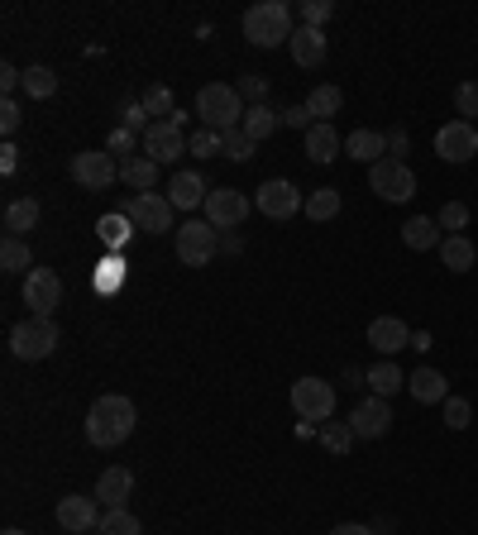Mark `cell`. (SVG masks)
I'll return each mask as SVG.
<instances>
[{"label":"cell","instance_id":"obj_51","mask_svg":"<svg viewBox=\"0 0 478 535\" xmlns=\"http://www.w3.org/2000/svg\"><path fill=\"white\" fill-rule=\"evenodd\" d=\"M412 149V139H407V129H392L388 134V158H402V153Z\"/></svg>","mask_w":478,"mask_h":535},{"label":"cell","instance_id":"obj_25","mask_svg":"<svg viewBox=\"0 0 478 535\" xmlns=\"http://www.w3.org/2000/svg\"><path fill=\"white\" fill-rule=\"evenodd\" d=\"M39 215H44V206L34 201V196H20V201H10L5 206V235H15V239H24L34 225H39Z\"/></svg>","mask_w":478,"mask_h":535},{"label":"cell","instance_id":"obj_21","mask_svg":"<svg viewBox=\"0 0 478 535\" xmlns=\"http://www.w3.org/2000/svg\"><path fill=\"white\" fill-rule=\"evenodd\" d=\"M369 344L378 349V354H397V349H407L412 344V330H407V321H397V316H378V321L369 325Z\"/></svg>","mask_w":478,"mask_h":535},{"label":"cell","instance_id":"obj_16","mask_svg":"<svg viewBox=\"0 0 478 535\" xmlns=\"http://www.w3.org/2000/svg\"><path fill=\"white\" fill-rule=\"evenodd\" d=\"M58 526H63L67 535L96 531V526H101V502H96V497H77V493H67L63 502H58Z\"/></svg>","mask_w":478,"mask_h":535},{"label":"cell","instance_id":"obj_11","mask_svg":"<svg viewBox=\"0 0 478 535\" xmlns=\"http://www.w3.org/2000/svg\"><path fill=\"white\" fill-rule=\"evenodd\" d=\"M144 153H149L153 163L163 168V163H177L182 153H192V134L173 120H153L149 134H144Z\"/></svg>","mask_w":478,"mask_h":535},{"label":"cell","instance_id":"obj_14","mask_svg":"<svg viewBox=\"0 0 478 535\" xmlns=\"http://www.w3.org/2000/svg\"><path fill=\"white\" fill-rule=\"evenodd\" d=\"M349 430H354V440H383V435L392 430L388 397H364L359 407L349 411Z\"/></svg>","mask_w":478,"mask_h":535},{"label":"cell","instance_id":"obj_46","mask_svg":"<svg viewBox=\"0 0 478 535\" xmlns=\"http://www.w3.org/2000/svg\"><path fill=\"white\" fill-rule=\"evenodd\" d=\"M120 125L130 129V134H149L153 120H149V110L139 106V101H130V106H125V120H120Z\"/></svg>","mask_w":478,"mask_h":535},{"label":"cell","instance_id":"obj_27","mask_svg":"<svg viewBox=\"0 0 478 535\" xmlns=\"http://www.w3.org/2000/svg\"><path fill=\"white\" fill-rule=\"evenodd\" d=\"M402 244H407V249H416V254L440 249V225H435L431 215H412V220L402 225Z\"/></svg>","mask_w":478,"mask_h":535},{"label":"cell","instance_id":"obj_6","mask_svg":"<svg viewBox=\"0 0 478 535\" xmlns=\"http://www.w3.org/2000/svg\"><path fill=\"white\" fill-rule=\"evenodd\" d=\"M292 411L311 421V426H326L330 416H335V383L326 378H297L292 383Z\"/></svg>","mask_w":478,"mask_h":535},{"label":"cell","instance_id":"obj_29","mask_svg":"<svg viewBox=\"0 0 478 535\" xmlns=\"http://www.w3.org/2000/svg\"><path fill=\"white\" fill-rule=\"evenodd\" d=\"M364 383L373 387V397H392V392H402V387H407V373L392 364V359H383V364H373L369 373H364Z\"/></svg>","mask_w":478,"mask_h":535},{"label":"cell","instance_id":"obj_5","mask_svg":"<svg viewBox=\"0 0 478 535\" xmlns=\"http://www.w3.org/2000/svg\"><path fill=\"white\" fill-rule=\"evenodd\" d=\"M67 177H72L82 192H106L110 182H120V163H115V153H106V149H82V153H72Z\"/></svg>","mask_w":478,"mask_h":535},{"label":"cell","instance_id":"obj_40","mask_svg":"<svg viewBox=\"0 0 478 535\" xmlns=\"http://www.w3.org/2000/svg\"><path fill=\"white\" fill-rule=\"evenodd\" d=\"M455 110L464 115V125H474L478 120V82L455 86Z\"/></svg>","mask_w":478,"mask_h":535},{"label":"cell","instance_id":"obj_32","mask_svg":"<svg viewBox=\"0 0 478 535\" xmlns=\"http://www.w3.org/2000/svg\"><path fill=\"white\" fill-rule=\"evenodd\" d=\"M0 268L5 273H34V254H29V244L15 235H5V244H0Z\"/></svg>","mask_w":478,"mask_h":535},{"label":"cell","instance_id":"obj_47","mask_svg":"<svg viewBox=\"0 0 478 535\" xmlns=\"http://www.w3.org/2000/svg\"><path fill=\"white\" fill-rule=\"evenodd\" d=\"M20 120H24V110H20V101L10 96V101H0V129H5V139L20 129Z\"/></svg>","mask_w":478,"mask_h":535},{"label":"cell","instance_id":"obj_8","mask_svg":"<svg viewBox=\"0 0 478 535\" xmlns=\"http://www.w3.org/2000/svg\"><path fill=\"white\" fill-rule=\"evenodd\" d=\"M369 192H378L383 201H392V206L412 201V196H416L412 163H402V158H383V163H373V168H369Z\"/></svg>","mask_w":478,"mask_h":535},{"label":"cell","instance_id":"obj_20","mask_svg":"<svg viewBox=\"0 0 478 535\" xmlns=\"http://www.w3.org/2000/svg\"><path fill=\"white\" fill-rule=\"evenodd\" d=\"M345 158H354V163H383L388 158V134H378V129H354V134H345Z\"/></svg>","mask_w":478,"mask_h":535},{"label":"cell","instance_id":"obj_28","mask_svg":"<svg viewBox=\"0 0 478 535\" xmlns=\"http://www.w3.org/2000/svg\"><path fill=\"white\" fill-rule=\"evenodd\" d=\"M244 134H249V139H254V144H263V139H268V134H278V129H283V110H273V106H249L244 110Z\"/></svg>","mask_w":478,"mask_h":535},{"label":"cell","instance_id":"obj_49","mask_svg":"<svg viewBox=\"0 0 478 535\" xmlns=\"http://www.w3.org/2000/svg\"><path fill=\"white\" fill-rule=\"evenodd\" d=\"M0 91H5V101H10L15 91H24V72L15 63H0Z\"/></svg>","mask_w":478,"mask_h":535},{"label":"cell","instance_id":"obj_43","mask_svg":"<svg viewBox=\"0 0 478 535\" xmlns=\"http://www.w3.org/2000/svg\"><path fill=\"white\" fill-rule=\"evenodd\" d=\"M120 282H125V263H120V258H101V273H96V287H101V292H115Z\"/></svg>","mask_w":478,"mask_h":535},{"label":"cell","instance_id":"obj_22","mask_svg":"<svg viewBox=\"0 0 478 535\" xmlns=\"http://www.w3.org/2000/svg\"><path fill=\"white\" fill-rule=\"evenodd\" d=\"M340 153H345V139H340V129L335 125H311L306 129V158H311V163L326 168V163H335Z\"/></svg>","mask_w":478,"mask_h":535},{"label":"cell","instance_id":"obj_33","mask_svg":"<svg viewBox=\"0 0 478 535\" xmlns=\"http://www.w3.org/2000/svg\"><path fill=\"white\" fill-rule=\"evenodd\" d=\"M340 206H345V196L335 192V187H316V192L306 196V215H311V220H335Z\"/></svg>","mask_w":478,"mask_h":535},{"label":"cell","instance_id":"obj_31","mask_svg":"<svg viewBox=\"0 0 478 535\" xmlns=\"http://www.w3.org/2000/svg\"><path fill=\"white\" fill-rule=\"evenodd\" d=\"M24 91H29V101H48V96L58 91V72L44 63L24 67Z\"/></svg>","mask_w":478,"mask_h":535},{"label":"cell","instance_id":"obj_24","mask_svg":"<svg viewBox=\"0 0 478 535\" xmlns=\"http://www.w3.org/2000/svg\"><path fill=\"white\" fill-rule=\"evenodd\" d=\"M340 106H345V91H340L335 82H321L311 96H306V110H311V120H316V125H335Z\"/></svg>","mask_w":478,"mask_h":535},{"label":"cell","instance_id":"obj_34","mask_svg":"<svg viewBox=\"0 0 478 535\" xmlns=\"http://www.w3.org/2000/svg\"><path fill=\"white\" fill-rule=\"evenodd\" d=\"M96 535H144V526H139V516H134L130 507H110V512L101 516Z\"/></svg>","mask_w":478,"mask_h":535},{"label":"cell","instance_id":"obj_37","mask_svg":"<svg viewBox=\"0 0 478 535\" xmlns=\"http://www.w3.org/2000/svg\"><path fill=\"white\" fill-rule=\"evenodd\" d=\"M130 230H134V225H130V215H125V211H120V215H101V220H96V235L106 239L110 249H120V244L130 239Z\"/></svg>","mask_w":478,"mask_h":535},{"label":"cell","instance_id":"obj_39","mask_svg":"<svg viewBox=\"0 0 478 535\" xmlns=\"http://www.w3.org/2000/svg\"><path fill=\"white\" fill-rule=\"evenodd\" d=\"M435 225H440V230H450V235H459V230L469 225V206H464V201H445L440 215H435Z\"/></svg>","mask_w":478,"mask_h":535},{"label":"cell","instance_id":"obj_1","mask_svg":"<svg viewBox=\"0 0 478 535\" xmlns=\"http://www.w3.org/2000/svg\"><path fill=\"white\" fill-rule=\"evenodd\" d=\"M134 402L130 397H120V392H106V397H96L87 411V440L96 450H115V445H125L134 435Z\"/></svg>","mask_w":478,"mask_h":535},{"label":"cell","instance_id":"obj_4","mask_svg":"<svg viewBox=\"0 0 478 535\" xmlns=\"http://www.w3.org/2000/svg\"><path fill=\"white\" fill-rule=\"evenodd\" d=\"M58 321H48V316H29L10 330V354L24 359V364H34V359H48L53 349H58Z\"/></svg>","mask_w":478,"mask_h":535},{"label":"cell","instance_id":"obj_36","mask_svg":"<svg viewBox=\"0 0 478 535\" xmlns=\"http://www.w3.org/2000/svg\"><path fill=\"white\" fill-rule=\"evenodd\" d=\"M321 445H326L335 459L354 450V430H349V421H326V426H321Z\"/></svg>","mask_w":478,"mask_h":535},{"label":"cell","instance_id":"obj_38","mask_svg":"<svg viewBox=\"0 0 478 535\" xmlns=\"http://www.w3.org/2000/svg\"><path fill=\"white\" fill-rule=\"evenodd\" d=\"M139 106L149 110V115H158V120H168V115H173V91H168V86L158 82V86H149V91H144V96H139Z\"/></svg>","mask_w":478,"mask_h":535},{"label":"cell","instance_id":"obj_18","mask_svg":"<svg viewBox=\"0 0 478 535\" xmlns=\"http://www.w3.org/2000/svg\"><path fill=\"white\" fill-rule=\"evenodd\" d=\"M292 63L297 67H321L326 63V29H311V24H297V34H292Z\"/></svg>","mask_w":478,"mask_h":535},{"label":"cell","instance_id":"obj_45","mask_svg":"<svg viewBox=\"0 0 478 535\" xmlns=\"http://www.w3.org/2000/svg\"><path fill=\"white\" fill-rule=\"evenodd\" d=\"M192 153H196V158H220V134H216V129H196V134H192Z\"/></svg>","mask_w":478,"mask_h":535},{"label":"cell","instance_id":"obj_3","mask_svg":"<svg viewBox=\"0 0 478 535\" xmlns=\"http://www.w3.org/2000/svg\"><path fill=\"white\" fill-rule=\"evenodd\" d=\"M244 96H239V86H225V82H211L196 91V120L206 129H216V134H225V129H239L244 125Z\"/></svg>","mask_w":478,"mask_h":535},{"label":"cell","instance_id":"obj_12","mask_svg":"<svg viewBox=\"0 0 478 535\" xmlns=\"http://www.w3.org/2000/svg\"><path fill=\"white\" fill-rule=\"evenodd\" d=\"M206 220L216 225V230H235V225H244L249 220V211H254V201L244 192H235V187H211V196H206Z\"/></svg>","mask_w":478,"mask_h":535},{"label":"cell","instance_id":"obj_30","mask_svg":"<svg viewBox=\"0 0 478 535\" xmlns=\"http://www.w3.org/2000/svg\"><path fill=\"white\" fill-rule=\"evenodd\" d=\"M474 244H469V239L464 235H445L440 239V263H445V268H450V273H469V268H474Z\"/></svg>","mask_w":478,"mask_h":535},{"label":"cell","instance_id":"obj_10","mask_svg":"<svg viewBox=\"0 0 478 535\" xmlns=\"http://www.w3.org/2000/svg\"><path fill=\"white\" fill-rule=\"evenodd\" d=\"M24 306H29V316H48L53 321V311L63 306V278L53 268L24 273Z\"/></svg>","mask_w":478,"mask_h":535},{"label":"cell","instance_id":"obj_15","mask_svg":"<svg viewBox=\"0 0 478 535\" xmlns=\"http://www.w3.org/2000/svg\"><path fill=\"white\" fill-rule=\"evenodd\" d=\"M474 153H478V125L450 120V125L435 134V158H440V163H469Z\"/></svg>","mask_w":478,"mask_h":535},{"label":"cell","instance_id":"obj_23","mask_svg":"<svg viewBox=\"0 0 478 535\" xmlns=\"http://www.w3.org/2000/svg\"><path fill=\"white\" fill-rule=\"evenodd\" d=\"M407 392H412L421 407H435V402H445V397H450V383H445V373H440V368H416L412 378H407Z\"/></svg>","mask_w":478,"mask_h":535},{"label":"cell","instance_id":"obj_53","mask_svg":"<svg viewBox=\"0 0 478 535\" xmlns=\"http://www.w3.org/2000/svg\"><path fill=\"white\" fill-rule=\"evenodd\" d=\"M330 535H373V526H359V521H340Z\"/></svg>","mask_w":478,"mask_h":535},{"label":"cell","instance_id":"obj_50","mask_svg":"<svg viewBox=\"0 0 478 535\" xmlns=\"http://www.w3.org/2000/svg\"><path fill=\"white\" fill-rule=\"evenodd\" d=\"M283 125L287 129H302V134H306V129L316 125V120H311V110H306V101H302V106H287L283 110Z\"/></svg>","mask_w":478,"mask_h":535},{"label":"cell","instance_id":"obj_35","mask_svg":"<svg viewBox=\"0 0 478 535\" xmlns=\"http://www.w3.org/2000/svg\"><path fill=\"white\" fill-rule=\"evenodd\" d=\"M220 153H225L230 163H249V158L259 153V144H254L244 129H225V134H220Z\"/></svg>","mask_w":478,"mask_h":535},{"label":"cell","instance_id":"obj_19","mask_svg":"<svg viewBox=\"0 0 478 535\" xmlns=\"http://www.w3.org/2000/svg\"><path fill=\"white\" fill-rule=\"evenodd\" d=\"M206 177L201 172H177L173 182H168V201H173V211H196V206H206Z\"/></svg>","mask_w":478,"mask_h":535},{"label":"cell","instance_id":"obj_44","mask_svg":"<svg viewBox=\"0 0 478 535\" xmlns=\"http://www.w3.org/2000/svg\"><path fill=\"white\" fill-rule=\"evenodd\" d=\"M330 15H335V0H306L302 5V24H311V29H321Z\"/></svg>","mask_w":478,"mask_h":535},{"label":"cell","instance_id":"obj_52","mask_svg":"<svg viewBox=\"0 0 478 535\" xmlns=\"http://www.w3.org/2000/svg\"><path fill=\"white\" fill-rule=\"evenodd\" d=\"M0 168H5V172L20 168V149H15V144H5V149H0Z\"/></svg>","mask_w":478,"mask_h":535},{"label":"cell","instance_id":"obj_54","mask_svg":"<svg viewBox=\"0 0 478 535\" xmlns=\"http://www.w3.org/2000/svg\"><path fill=\"white\" fill-rule=\"evenodd\" d=\"M0 535H24V531H20V526H5V531H0Z\"/></svg>","mask_w":478,"mask_h":535},{"label":"cell","instance_id":"obj_17","mask_svg":"<svg viewBox=\"0 0 478 535\" xmlns=\"http://www.w3.org/2000/svg\"><path fill=\"white\" fill-rule=\"evenodd\" d=\"M130 493H134V473L125 469V464H115V469H106L101 473V478H96V502H101V507H125V502H130Z\"/></svg>","mask_w":478,"mask_h":535},{"label":"cell","instance_id":"obj_41","mask_svg":"<svg viewBox=\"0 0 478 535\" xmlns=\"http://www.w3.org/2000/svg\"><path fill=\"white\" fill-rule=\"evenodd\" d=\"M239 96L249 101V106H268L263 96H268V77H259V72H244L239 77Z\"/></svg>","mask_w":478,"mask_h":535},{"label":"cell","instance_id":"obj_9","mask_svg":"<svg viewBox=\"0 0 478 535\" xmlns=\"http://www.w3.org/2000/svg\"><path fill=\"white\" fill-rule=\"evenodd\" d=\"M125 215H130L134 230H144V235H168L173 230V201L158 192H134L130 201H125Z\"/></svg>","mask_w":478,"mask_h":535},{"label":"cell","instance_id":"obj_2","mask_svg":"<svg viewBox=\"0 0 478 535\" xmlns=\"http://www.w3.org/2000/svg\"><path fill=\"white\" fill-rule=\"evenodd\" d=\"M292 5L283 0H259L244 10V39L254 48H278V43H292Z\"/></svg>","mask_w":478,"mask_h":535},{"label":"cell","instance_id":"obj_26","mask_svg":"<svg viewBox=\"0 0 478 535\" xmlns=\"http://www.w3.org/2000/svg\"><path fill=\"white\" fill-rule=\"evenodd\" d=\"M120 182L134 187V192H153V182H158V163L144 158V153H134V158H120Z\"/></svg>","mask_w":478,"mask_h":535},{"label":"cell","instance_id":"obj_42","mask_svg":"<svg viewBox=\"0 0 478 535\" xmlns=\"http://www.w3.org/2000/svg\"><path fill=\"white\" fill-rule=\"evenodd\" d=\"M469 421H474V407H469L464 397H445V426H450V430H464Z\"/></svg>","mask_w":478,"mask_h":535},{"label":"cell","instance_id":"obj_13","mask_svg":"<svg viewBox=\"0 0 478 535\" xmlns=\"http://www.w3.org/2000/svg\"><path fill=\"white\" fill-rule=\"evenodd\" d=\"M259 215L268 220H292L297 211H306V196L297 192V182H287V177H273V182H263L259 187Z\"/></svg>","mask_w":478,"mask_h":535},{"label":"cell","instance_id":"obj_7","mask_svg":"<svg viewBox=\"0 0 478 535\" xmlns=\"http://www.w3.org/2000/svg\"><path fill=\"white\" fill-rule=\"evenodd\" d=\"M220 249V235L211 220H182V230H177V263L182 268H206Z\"/></svg>","mask_w":478,"mask_h":535},{"label":"cell","instance_id":"obj_48","mask_svg":"<svg viewBox=\"0 0 478 535\" xmlns=\"http://www.w3.org/2000/svg\"><path fill=\"white\" fill-rule=\"evenodd\" d=\"M134 149H139V134H130L125 125L110 134V153H120V158H134Z\"/></svg>","mask_w":478,"mask_h":535}]
</instances>
